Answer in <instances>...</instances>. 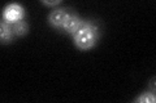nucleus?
<instances>
[{"instance_id": "obj_1", "label": "nucleus", "mask_w": 156, "mask_h": 103, "mask_svg": "<svg viewBox=\"0 0 156 103\" xmlns=\"http://www.w3.org/2000/svg\"><path fill=\"white\" fill-rule=\"evenodd\" d=\"M99 28L91 21H85V23L73 34V41L76 47L81 50H89L92 47L96 45L99 40Z\"/></svg>"}, {"instance_id": "obj_2", "label": "nucleus", "mask_w": 156, "mask_h": 103, "mask_svg": "<svg viewBox=\"0 0 156 103\" xmlns=\"http://www.w3.org/2000/svg\"><path fill=\"white\" fill-rule=\"evenodd\" d=\"M72 13L73 12H70V9L68 8H53L50 16H48V22H50L52 27L62 30V27H64V24L72 16Z\"/></svg>"}, {"instance_id": "obj_3", "label": "nucleus", "mask_w": 156, "mask_h": 103, "mask_svg": "<svg viewBox=\"0 0 156 103\" xmlns=\"http://www.w3.org/2000/svg\"><path fill=\"white\" fill-rule=\"evenodd\" d=\"M23 17H25V9L17 3L8 4L3 11V21L9 24H14L18 21H22Z\"/></svg>"}, {"instance_id": "obj_4", "label": "nucleus", "mask_w": 156, "mask_h": 103, "mask_svg": "<svg viewBox=\"0 0 156 103\" xmlns=\"http://www.w3.org/2000/svg\"><path fill=\"white\" fill-rule=\"evenodd\" d=\"M83 23H85V19L81 18L78 14H76L74 12H73L72 16L69 17V19H68L66 23L64 24V27H62V31H65L66 34H70V35H73V34H74Z\"/></svg>"}, {"instance_id": "obj_5", "label": "nucleus", "mask_w": 156, "mask_h": 103, "mask_svg": "<svg viewBox=\"0 0 156 103\" xmlns=\"http://www.w3.org/2000/svg\"><path fill=\"white\" fill-rule=\"evenodd\" d=\"M13 36L14 34H13L12 24L7 23L5 21H2V23H0V39H2V43L3 44L11 43Z\"/></svg>"}, {"instance_id": "obj_6", "label": "nucleus", "mask_w": 156, "mask_h": 103, "mask_svg": "<svg viewBox=\"0 0 156 103\" xmlns=\"http://www.w3.org/2000/svg\"><path fill=\"white\" fill-rule=\"evenodd\" d=\"M12 28H13V34L14 36H23L26 35L27 31H29V24L26 21H18L14 24H12Z\"/></svg>"}, {"instance_id": "obj_7", "label": "nucleus", "mask_w": 156, "mask_h": 103, "mask_svg": "<svg viewBox=\"0 0 156 103\" xmlns=\"http://www.w3.org/2000/svg\"><path fill=\"white\" fill-rule=\"evenodd\" d=\"M155 101H156L155 92H150V90L142 93V94H139L134 99L135 103H139V102L140 103H155Z\"/></svg>"}, {"instance_id": "obj_8", "label": "nucleus", "mask_w": 156, "mask_h": 103, "mask_svg": "<svg viewBox=\"0 0 156 103\" xmlns=\"http://www.w3.org/2000/svg\"><path fill=\"white\" fill-rule=\"evenodd\" d=\"M43 3L47 4V5H58L61 2L60 0H53V2H48V0H43Z\"/></svg>"}]
</instances>
